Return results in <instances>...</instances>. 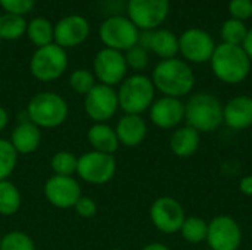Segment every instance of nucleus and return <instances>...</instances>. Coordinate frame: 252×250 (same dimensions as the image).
Wrapping results in <instances>:
<instances>
[{"label": "nucleus", "mask_w": 252, "mask_h": 250, "mask_svg": "<svg viewBox=\"0 0 252 250\" xmlns=\"http://www.w3.org/2000/svg\"><path fill=\"white\" fill-rule=\"evenodd\" d=\"M151 80L157 91L176 99L189 96L196 81L192 66L179 57L159 60L152 71Z\"/></svg>", "instance_id": "1"}, {"label": "nucleus", "mask_w": 252, "mask_h": 250, "mask_svg": "<svg viewBox=\"0 0 252 250\" xmlns=\"http://www.w3.org/2000/svg\"><path fill=\"white\" fill-rule=\"evenodd\" d=\"M211 71L224 84L236 85L245 81L251 72V59L241 46L221 43L211 56Z\"/></svg>", "instance_id": "2"}, {"label": "nucleus", "mask_w": 252, "mask_h": 250, "mask_svg": "<svg viewBox=\"0 0 252 250\" xmlns=\"http://www.w3.org/2000/svg\"><path fill=\"white\" fill-rule=\"evenodd\" d=\"M27 115L40 130H53L66 122L69 106L61 94L55 91H40L28 100Z\"/></svg>", "instance_id": "3"}, {"label": "nucleus", "mask_w": 252, "mask_h": 250, "mask_svg": "<svg viewBox=\"0 0 252 250\" xmlns=\"http://www.w3.org/2000/svg\"><path fill=\"white\" fill-rule=\"evenodd\" d=\"M185 121L198 133H213L223 124V105L211 93H195L185 103Z\"/></svg>", "instance_id": "4"}, {"label": "nucleus", "mask_w": 252, "mask_h": 250, "mask_svg": "<svg viewBox=\"0 0 252 250\" xmlns=\"http://www.w3.org/2000/svg\"><path fill=\"white\" fill-rule=\"evenodd\" d=\"M155 85L152 80L143 74H133L127 77L118 87V105L124 113L142 115L149 111L155 100Z\"/></svg>", "instance_id": "5"}, {"label": "nucleus", "mask_w": 252, "mask_h": 250, "mask_svg": "<svg viewBox=\"0 0 252 250\" xmlns=\"http://www.w3.org/2000/svg\"><path fill=\"white\" fill-rule=\"evenodd\" d=\"M28 68L35 80L41 83L55 81L61 78L68 69L66 50L55 43L38 47L31 55Z\"/></svg>", "instance_id": "6"}, {"label": "nucleus", "mask_w": 252, "mask_h": 250, "mask_svg": "<svg viewBox=\"0 0 252 250\" xmlns=\"http://www.w3.org/2000/svg\"><path fill=\"white\" fill-rule=\"evenodd\" d=\"M140 29L128 19V16L112 15L99 27V38L108 49L126 52L139 41Z\"/></svg>", "instance_id": "7"}, {"label": "nucleus", "mask_w": 252, "mask_h": 250, "mask_svg": "<svg viewBox=\"0 0 252 250\" xmlns=\"http://www.w3.org/2000/svg\"><path fill=\"white\" fill-rule=\"evenodd\" d=\"M117 174V159L114 155L89 150L78 156L77 175L81 181L92 186H103Z\"/></svg>", "instance_id": "8"}, {"label": "nucleus", "mask_w": 252, "mask_h": 250, "mask_svg": "<svg viewBox=\"0 0 252 250\" xmlns=\"http://www.w3.org/2000/svg\"><path fill=\"white\" fill-rule=\"evenodd\" d=\"M118 94L115 87L96 84L84 96V112L93 124L108 122L118 112Z\"/></svg>", "instance_id": "9"}, {"label": "nucleus", "mask_w": 252, "mask_h": 250, "mask_svg": "<svg viewBox=\"0 0 252 250\" xmlns=\"http://www.w3.org/2000/svg\"><path fill=\"white\" fill-rule=\"evenodd\" d=\"M149 218L152 225L162 234L179 233L185 220L186 212L183 205L170 196L158 197L152 202L149 209Z\"/></svg>", "instance_id": "10"}, {"label": "nucleus", "mask_w": 252, "mask_h": 250, "mask_svg": "<svg viewBox=\"0 0 252 250\" xmlns=\"http://www.w3.org/2000/svg\"><path fill=\"white\" fill-rule=\"evenodd\" d=\"M127 62L123 52L103 47L100 49L93 59V74L99 84L109 87L120 85L127 78Z\"/></svg>", "instance_id": "11"}, {"label": "nucleus", "mask_w": 252, "mask_h": 250, "mask_svg": "<svg viewBox=\"0 0 252 250\" xmlns=\"http://www.w3.org/2000/svg\"><path fill=\"white\" fill-rule=\"evenodd\" d=\"M170 13V0H128V19L142 31L157 29Z\"/></svg>", "instance_id": "12"}, {"label": "nucleus", "mask_w": 252, "mask_h": 250, "mask_svg": "<svg viewBox=\"0 0 252 250\" xmlns=\"http://www.w3.org/2000/svg\"><path fill=\"white\" fill-rule=\"evenodd\" d=\"M205 242L213 250H238L242 245V228L229 215L214 217L208 222Z\"/></svg>", "instance_id": "13"}, {"label": "nucleus", "mask_w": 252, "mask_h": 250, "mask_svg": "<svg viewBox=\"0 0 252 250\" xmlns=\"http://www.w3.org/2000/svg\"><path fill=\"white\" fill-rule=\"evenodd\" d=\"M216 50L214 38L201 28H189L179 37V53L186 62L205 63L211 60Z\"/></svg>", "instance_id": "14"}, {"label": "nucleus", "mask_w": 252, "mask_h": 250, "mask_svg": "<svg viewBox=\"0 0 252 250\" xmlns=\"http://www.w3.org/2000/svg\"><path fill=\"white\" fill-rule=\"evenodd\" d=\"M46 200L58 209H71L83 196L81 186L74 177L52 175L43 186Z\"/></svg>", "instance_id": "15"}, {"label": "nucleus", "mask_w": 252, "mask_h": 250, "mask_svg": "<svg viewBox=\"0 0 252 250\" xmlns=\"http://www.w3.org/2000/svg\"><path fill=\"white\" fill-rule=\"evenodd\" d=\"M90 34V24L81 15H68L53 25V43L62 49L83 44Z\"/></svg>", "instance_id": "16"}, {"label": "nucleus", "mask_w": 252, "mask_h": 250, "mask_svg": "<svg viewBox=\"0 0 252 250\" xmlns=\"http://www.w3.org/2000/svg\"><path fill=\"white\" fill-rule=\"evenodd\" d=\"M151 122L161 130H176L185 121V103L182 99L161 96L149 108Z\"/></svg>", "instance_id": "17"}, {"label": "nucleus", "mask_w": 252, "mask_h": 250, "mask_svg": "<svg viewBox=\"0 0 252 250\" xmlns=\"http://www.w3.org/2000/svg\"><path fill=\"white\" fill-rule=\"evenodd\" d=\"M115 133L120 146L134 149L139 147L148 137V124L142 115L124 113L115 125Z\"/></svg>", "instance_id": "18"}, {"label": "nucleus", "mask_w": 252, "mask_h": 250, "mask_svg": "<svg viewBox=\"0 0 252 250\" xmlns=\"http://www.w3.org/2000/svg\"><path fill=\"white\" fill-rule=\"evenodd\" d=\"M223 124L232 130L250 128L252 125L251 96H235L226 105H223Z\"/></svg>", "instance_id": "19"}, {"label": "nucleus", "mask_w": 252, "mask_h": 250, "mask_svg": "<svg viewBox=\"0 0 252 250\" xmlns=\"http://www.w3.org/2000/svg\"><path fill=\"white\" fill-rule=\"evenodd\" d=\"M18 155H31L41 144V130L30 119L13 127L9 139Z\"/></svg>", "instance_id": "20"}, {"label": "nucleus", "mask_w": 252, "mask_h": 250, "mask_svg": "<svg viewBox=\"0 0 252 250\" xmlns=\"http://www.w3.org/2000/svg\"><path fill=\"white\" fill-rule=\"evenodd\" d=\"M87 141L92 150L106 155H115L120 149V141L115 133L108 122L92 124L87 130Z\"/></svg>", "instance_id": "21"}, {"label": "nucleus", "mask_w": 252, "mask_h": 250, "mask_svg": "<svg viewBox=\"0 0 252 250\" xmlns=\"http://www.w3.org/2000/svg\"><path fill=\"white\" fill-rule=\"evenodd\" d=\"M201 144V133L189 125L177 127L170 137V149L177 158L193 156Z\"/></svg>", "instance_id": "22"}, {"label": "nucleus", "mask_w": 252, "mask_h": 250, "mask_svg": "<svg viewBox=\"0 0 252 250\" xmlns=\"http://www.w3.org/2000/svg\"><path fill=\"white\" fill-rule=\"evenodd\" d=\"M148 50L161 57V60L176 57L179 53V37L170 29H152Z\"/></svg>", "instance_id": "23"}, {"label": "nucleus", "mask_w": 252, "mask_h": 250, "mask_svg": "<svg viewBox=\"0 0 252 250\" xmlns=\"http://www.w3.org/2000/svg\"><path fill=\"white\" fill-rule=\"evenodd\" d=\"M27 37L32 46L44 47L53 43V25L44 16H35L27 22Z\"/></svg>", "instance_id": "24"}, {"label": "nucleus", "mask_w": 252, "mask_h": 250, "mask_svg": "<svg viewBox=\"0 0 252 250\" xmlns=\"http://www.w3.org/2000/svg\"><path fill=\"white\" fill-rule=\"evenodd\" d=\"M22 206L21 190L10 181H0V217H12Z\"/></svg>", "instance_id": "25"}, {"label": "nucleus", "mask_w": 252, "mask_h": 250, "mask_svg": "<svg viewBox=\"0 0 252 250\" xmlns=\"http://www.w3.org/2000/svg\"><path fill=\"white\" fill-rule=\"evenodd\" d=\"M27 32V21L24 16L1 13L0 15V40L13 41L21 38Z\"/></svg>", "instance_id": "26"}, {"label": "nucleus", "mask_w": 252, "mask_h": 250, "mask_svg": "<svg viewBox=\"0 0 252 250\" xmlns=\"http://www.w3.org/2000/svg\"><path fill=\"white\" fill-rule=\"evenodd\" d=\"M78 167V156L69 150H59L55 152L50 158V169L53 175L61 177H74L77 174Z\"/></svg>", "instance_id": "27"}, {"label": "nucleus", "mask_w": 252, "mask_h": 250, "mask_svg": "<svg viewBox=\"0 0 252 250\" xmlns=\"http://www.w3.org/2000/svg\"><path fill=\"white\" fill-rule=\"evenodd\" d=\"M183 237L190 245H199L207 240L208 233V222L201 217H186L180 231Z\"/></svg>", "instance_id": "28"}, {"label": "nucleus", "mask_w": 252, "mask_h": 250, "mask_svg": "<svg viewBox=\"0 0 252 250\" xmlns=\"http://www.w3.org/2000/svg\"><path fill=\"white\" fill-rule=\"evenodd\" d=\"M247 32H248V28H247L245 22L233 19V18L224 21L221 25V29H220L223 43L232 44V46H242V43L247 37Z\"/></svg>", "instance_id": "29"}, {"label": "nucleus", "mask_w": 252, "mask_h": 250, "mask_svg": "<svg viewBox=\"0 0 252 250\" xmlns=\"http://www.w3.org/2000/svg\"><path fill=\"white\" fill-rule=\"evenodd\" d=\"M69 87L74 93L80 94V96H86L96 84V77L93 74V71L86 69V68H78L74 69L69 75Z\"/></svg>", "instance_id": "30"}, {"label": "nucleus", "mask_w": 252, "mask_h": 250, "mask_svg": "<svg viewBox=\"0 0 252 250\" xmlns=\"http://www.w3.org/2000/svg\"><path fill=\"white\" fill-rule=\"evenodd\" d=\"M18 153L9 140L0 139V181L9 180L18 164Z\"/></svg>", "instance_id": "31"}, {"label": "nucleus", "mask_w": 252, "mask_h": 250, "mask_svg": "<svg viewBox=\"0 0 252 250\" xmlns=\"http://www.w3.org/2000/svg\"><path fill=\"white\" fill-rule=\"evenodd\" d=\"M0 250H37V246L30 234L13 230L3 234Z\"/></svg>", "instance_id": "32"}, {"label": "nucleus", "mask_w": 252, "mask_h": 250, "mask_svg": "<svg viewBox=\"0 0 252 250\" xmlns=\"http://www.w3.org/2000/svg\"><path fill=\"white\" fill-rule=\"evenodd\" d=\"M124 57L127 62L128 69L136 71V74L145 71L149 65V52L146 49H143L142 46L136 44L133 47H130L128 50L124 52Z\"/></svg>", "instance_id": "33"}, {"label": "nucleus", "mask_w": 252, "mask_h": 250, "mask_svg": "<svg viewBox=\"0 0 252 250\" xmlns=\"http://www.w3.org/2000/svg\"><path fill=\"white\" fill-rule=\"evenodd\" d=\"M37 0H0V7L6 13L24 16L32 10Z\"/></svg>", "instance_id": "34"}, {"label": "nucleus", "mask_w": 252, "mask_h": 250, "mask_svg": "<svg viewBox=\"0 0 252 250\" xmlns=\"http://www.w3.org/2000/svg\"><path fill=\"white\" fill-rule=\"evenodd\" d=\"M229 13L233 19L245 21L252 18V0H230Z\"/></svg>", "instance_id": "35"}, {"label": "nucleus", "mask_w": 252, "mask_h": 250, "mask_svg": "<svg viewBox=\"0 0 252 250\" xmlns=\"http://www.w3.org/2000/svg\"><path fill=\"white\" fill-rule=\"evenodd\" d=\"M75 211V214L80 217V218H84V220H90L93 218L96 214H97V203L93 197L90 196H81L78 199V202L75 203V206L72 208Z\"/></svg>", "instance_id": "36"}, {"label": "nucleus", "mask_w": 252, "mask_h": 250, "mask_svg": "<svg viewBox=\"0 0 252 250\" xmlns=\"http://www.w3.org/2000/svg\"><path fill=\"white\" fill-rule=\"evenodd\" d=\"M239 190H241V193L245 194V196H252V174L251 175L244 177V178L239 181Z\"/></svg>", "instance_id": "37"}, {"label": "nucleus", "mask_w": 252, "mask_h": 250, "mask_svg": "<svg viewBox=\"0 0 252 250\" xmlns=\"http://www.w3.org/2000/svg\"><path fill=\"white\" fill-rule=\"evenodd\" d=\"M241 47L244 49V52L247 53V56L251 59L252 62V28L251 29H248L247 37H245V40H244V43H242Z\"/></svg>", "instance_id": "38"}, {"label": "nucleus", "mask_w": 252, "mask_h": 250, "mask_svg": "<svg viewBox=\"0 0 252 250\" xmlns=\"http://www.w3.org/2000/svg\"><path fill=\"white\" fill-rule=\"evenodd\" d=\"M9 112L4 106H0V133L6 130V127L9 125Z\"/></svg>", "instance_id": "39"}, {"label": "nucleus", "mask_w": 252, "mask_h": 250, "mask_svg": "<svg viewBox=\"0 0 252 250\" xmlns=\"http://www.w3.org/2000/svg\"><path fill=\"white\" fill-rule=\"evenodd\" d=\"M142 250H171L167 245L164 243H158V242H154V243H149L146 246H143Z\"/></svg>", "instance_id": "40"}, {"label": "nucleus", "mask_w": 252, "mask_h": 250, "mask_svg": "<svg viewBox=\"0 0 252 250\" xmlns=\"http://www.w3.org/2000/svg\"><path fill=\"white\" fill-rule=\"evenodd\" d=\"M1 237H3V236H1V234H0V245H1Z\"/></svg>", "instance_id": "41"}, {"label": "nucleus", "mask_w": 252, "mask_h": 250, "mask_svg": "<svg viewBox=\"0 0 252 250\" xmlns=\"http://www.w3.org/2000/svg\"><path fill=\"white\" fill-rule=\"evenodd\" d=\"M0 84H1V74H0Z\"/></svg>", "instance_id": "42"}, {"label": "nucleus", "mask_w": 252, "mask_h": 250, "mask_svg": "<svg viewBox=\"0 0 252 250\" xmlns=\"http://www.w3.org/2000/svg\"><path fill=\"white\" fill-rule=\"evenodd\" d=\"M109 250H121V249H109Z\"/></svg>", "instance_id": "43"}, {"label": "nucleus", "mask_w": 252, "mask_h": 250, "mask_svg": "<svg viewBox=\"0 0 252 250\" xmlns=\"http://www.w3.org/2000/svg\"><path fill=\"white\" fill-rule=\"evenodd\" d=\"M204 250H213V249H210V248H208V249H204Z\"/></svg>", "instance_id": "44"}, {"label": "nucleus", "mask_w": 252, "mask_h": 250, "mask_svg": "<svg viewBox=\"0 0 252 250\" xmlns=\"http://www.w3.org/2000/svg\"><path fill=\"white\" fill-rule=\"evenodd\" d=\"M0 9H1V7H0ZM0 15H1V13H0Z\"/></svg>", "instance_id": "45"}]
</instances>
